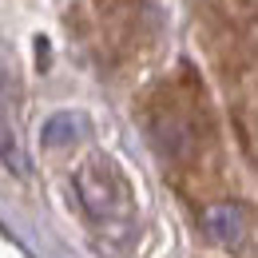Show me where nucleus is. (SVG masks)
I'll return each instance as SVG.
<instances>
[{
  "mask_svg": "<svg viewBox=\"0 0 258 258\" xmlns=\"http://www.w3.org/2000/svg\"><path fill=\"white\" fill-rule=\"evenodd\" d=\"M76 191H80V203L88 207L92 219H115V215H127V191L119 183V175L107 167V163H88L80 167L76 175Z\"/></svg>",
  "mask_w": 258,
  "mask_h": 258,
  "instance_id": "obj_1",
  "label": "nucleus"
},
{
  "mask_svg": "<svg viewBox=\"0 0 258 258\" xmlns=\"http://www.w3.org/2000/svg\"><path fill=\"white\" fill-rule=\"evenodd\" d=\"M242 211L234 207V203H215V207H207L203 211V230L215 238V242H223V246H230V242H238L242 238Z\"/></svg>",
  "mask_w": 258,
  "mask_h": 258,
  "instance_id": "obj_2",
  "label": "nucleus"
},
{
  "mask_svg": "<svg viewBox=\"0 0 258 258\" xmlns=\"http://www.w3.org/2000/svg\"><path fill=\"white\" fill-rule=\"evenodd\" d=\"M84 135H88V115L84 111H56L40 127V143L44 147H68V143H76Z\"/></svg>",
  "mask_w": 258,
  "mask_h": 258,
  "instance_id": "obj_3",
  "label": "nucleus"
},
{
  "mask_svg": "<svg viewBox=\"0 0 258 258\" xmlns=\"http://www.w3.org/2000/svg\"><path fill=\"white\" fill-rule=\"evenodd\" d=\"M0 159H4V167L8 171H16V175H28V155L20 151V143H16V131H12V123L0 115Z\"/></svg>",
  "mask_w": 258,
  "mask_h": 258,
  "instance_id": "obj_4",
  "label": "nucleus"
},
{
  "mask_svg": "<svg viewBox=\"0 0 258 258\" xmlns=\"http://www.w3.org/2000/svg\"><path fill=\"white\" fill-rule=\"evenodd\" d=\"M20 88V76H16V56L0 44V99H12Z\"/></svg>",
  "mask_w": 258,
  "mask_h": 258,
  "instance_id": "obj_5",
  "label": "nucleus"
}]
</instances>
